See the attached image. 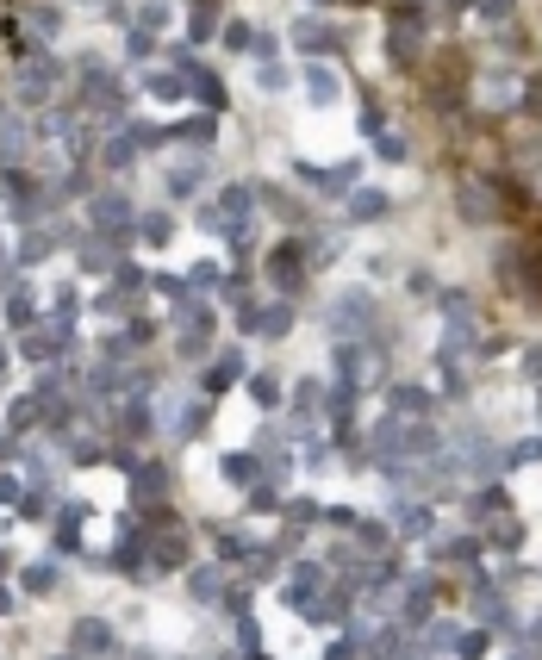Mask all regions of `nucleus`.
I'll return each mask as SVG.
<instances>
[{
	"mask_svg": "<svg viewBox=\"0 0 542 660\" xmlns=\"http://www.w3.org/2000/svg\"><path fill=\"white\" fill-rule=\"evenodd\" d=\"M393 529L399 536H424L431 529V505H393Z\"/></svg>",
	"mask_w": 542,
	"mask_h": 660,
	"instance_id": "nucleus-30",
	"label": "nucleus"
},
{
	"mask_svg": "<svg viewBox=\"0 0 542 660\" xmlns=\"http://www.w3.org/2000/svg\"><path fill=\"white\" fill-rule=\"evenodd\" d=\"M13 498H19V480H13V474H0V505H13Z\"/></svg>",
	"mask_w": 542,
	"mask_h": 660,
	"instance_id": "nucleus-53",
	"label": "nucleus"
},
{
	"mask_svg": "<svg viewBox=\"0 0 542 660\" xmlns=\"http://www.w3.org/2000/svg\"><path fill=\"white\" fill-rule=\"evenodd\" d=\"M387 412L393 417H424L431 412V393H424V386H387Z\"/></svg>",
	"mask_w": 542,
	"mask_h": 660,
	"instance_id": "nucleus-22",
	"label": "nucleus"
},
{
	"mask_svg": "<svg viewBox=\"0 0 542 660\" xmlns=\"http://www.w3.org/2000/svg\"><path fill=\"white\" fill-rule=\"evenodd\" d=\"M218 280H224V268H218V262H200V268L187 275V287H193V293H206V287H218Z\"/></svg>",
	"mask_w": 542,
	"mask_h": 660,
	"instance_id": "nucleus-44",
	"label": "nucleus"
},
{
	"mask_svg": "<svg viewBox=\"0 0 542 660\" xmlns=\"http://www.w3.org/2000/svg\"><path fill=\"white\" fill-rule=\"evenodd\" d=\"M213 206L224 212V237H244V231H250V212H255V187H244V181H231V187L218 194Z\"/></svg>",
	"mask_w": 542,
	"mask_h": 660,
	"instance_id": "nucleus-10",
	"label": "nucleus"
},
{
	"mask_svg": "<svg viewBox=\"0 0 542 660\" xmlns=\"http://www.w3.org/2000/svg\"><path fill=\"white\" fill-rule=\"evenodd\" d=\"M356 542L374 555V549H387V523H374V518H356Z\"/></svg>",
	"mask_w": 542,
	"mask_h": 660,
	"instance_id": "nucleus-38",
	"label": "nucleus"
},
{
	"mask_svg": "<svg viewBox=\"0 0 542 660\" xmlns=\"http://www.w3.org/2000/svg\"><path fill=\"white\" fill-rule=\"evenodd\" d=\"M293 44H299L306 57H330V50H337V32H330L325 19H299V26H293Z\"/></svg>",
	"mask_w": 542,
	"mask_h": 660,
	"instance_id": "nucleus-19",
	"label": "nucleus"
},
{
	"mask_svg": "<svg viewBox=\"0 0 542 660\" xmlns=\"http://www.w3.org/2000/svg\"><path fill=\"white\" fill-rule=\"evenodd\" d=\"M169 131H175L181 143H200V150H206V143L218 138V119L213 112H200V119H187V125H169Z\"/></svg>",
	"mask_w": 542,
	"mask_h": 660,
	"instance_id": "nucleus-31",
	"label": "nucleus"
},
{
	"mask_svg": "<svg viewBox=\"0 0 542 660\" xmlns=\"http://www.w3.org/2000/svg\"><path fill=\"white\" fill-rule=\"evenodd\" d=\"M100 156H107V169H131L138 138H131V131H107V150H100Z\"/></svg>",
	"mask_w": 542,
	"mask_h": 660,
	"instance_id": "nucleus-32",
	"label": "nucleus"
},
{
	"mask_svg": "<svg viewBox=\"0 0 542 660\" xmlns=\"http://www.w3.org/2000/svg\"><path fill=\"white\" fill-rule=\"evenodd\" d=\"M138 237L162 249L169 237H175V218H169V212H138Z\"/></svg>",
	"mask_w": 542,
	"mask_h": 660,
	"instance_id": "nucleus-28",
	"label": "nucleus"
},
{
	"mask_svg": "<svg viewBox=\"0 0 542 660\" xmlns=\"http://www.w3.org/2000/svg\"><path fill=\"white\" fill-rule=\"evenodd\" d=\"M213 26H218V0H193V26H187V37H193V44H206Z\"/></svg>",
	"mask_w": 542,
	"mask_h": 660,
	"instance_id": "nucleus-35",
	"label": "nucleus"
},
{
	"mask_svg": "<svg viewBox=\"0 0 542 660\" xmlns=\"http://www.w3.org/2000/svg\"><path fill=\"white\" fill-rule=\"evenodd\" d=\"M418 32H424V13H418V6H399L393 37H387V57H393V63H412V57H418Z\"/></svg>",
	"mask_w": 542,
	"mask_h": 660,
	"instance_id": "nucleus-12",
	"label": "nucleus"
},
{
	"mask_svg": "<svg viewBox=\"0 0 542 660\" xmlns=\"http://www.w3.org/2000/svg\"><path fill=\"white\" fill-rule=\"evenodd\" d=\"M187 592H193V598H200V604H224V573H218V567H193V573H187Z\"/></svg>",
	"mask_w": 542,
	"mask_h": 660,
	"instance_id": "nucleus-23",
	"label": "nucleus"
},
{
	"mask_svg": "<svg viewBox=\"0 0 542 660\" xmlns=\"http://www.w3.org/2000/svg\"><path fill=\"white\" fill-rule=\"evenodd\" d=\"M162 492H169V474H162L156 461H138V467H131V498H138V505H162Z\"/></svg>",
	"mask_w": 542,
	"mask_h": 660,
	"instance_id": "nucleus-17",
	"label": "nucleus"
},
{
	"mask_svg": "<svg viewBox=\"0 0 542 660\" xmlns=\"http://www.w3.org/2000/svg\"><path fill=\"white\" fill-rule=\"evenodd\" d=\"M26 37H37V44L57 37V6H32V13H26Z\"/></svg>",
	"mask_w": 542,
	"mask_h": 660,
	"instance_id": "nucleus-36",
	"label": "nucleus"
},
{
	"mask_svg": "<svg viewBox=\"0 0 542 660\" xmlns=\"http://www.w3.org/2000/svg\"><path fill=\"white\" fill-rule=\"evenodd\" d=\"M0 293H6V318L26 330V324L37 318V312H32V287H26V275H0Z\"/></svg>",
	"mask_w": 542,
	"mask_h": 660,
	"instance_id": "nucleus-18",
	"label": "nucleus"
},
{
	"mask_svg": "<svg viewBox=\"0 0 542 660\" xmlns=\"http://www.w3.org/2000/svg\"><path fill=\"white\" fill-rule=\"evenodd\" d=\"M537 642H542V617H537Z\"/></svg>",
	"mask_w": 542,
	"mask_h": 660,
	"instance_id": "nucleus-54",
	"label": "nucleus"
},
{
	"mask_svg": "<svg viewBox=\"0 0 542 660\" xmlns=\"http://www.w3.org/2000/svg\"><path fill=\"white\" fill-rule=\"evenodd\" d=\"M268 280H275L281 293H293V287H299V237H293V244H281L275 256H268Z\"/></svg>",
	"mask_w": 542,
	"mask_h": 660,
	"instance_id": "nucleus-20",
	"label": "nucleus"
},
{
	"mask_svg": "<svg viewBox=\"0 0 542 660\" xmlns=\"http://www.w3.org/2000/svg\"><path fill=\"white\" fill-rule=\"evenodd\" d=\"M250 37H255V26H244V19H231V26H224V44H231V50H244V57H250Z\"/></svg>",
	"mask_w": 542,
	"mask_h": 660,
	"instance_id": "nucleus-46",
	"label": "nucleus"
},
{
	"mask_svg": "<svg viewBox=\"0 0 542 660\" xmlns=\"http://www.w3.org/2000/svg\"><path fill=\"white\" fill-rule=\"evenodd\" d=\"M244 381V355H218L213 368H206V393H224V386Z\"/></svg>",
	"mask_w": 542,
	"mask_h": 660,
	"instance_id": "nucleus-27",
	"label": "nucleus"
},
{
	"mask_svg": "<svg viewBox=\"0 0 542 660\" xmlns=\"http://www.w3.org/2000/svg\"><path fill=\"white\" fill-rule=\"evenodd\" d=\"M293 174H299L306 187H318V194H356L361 162H330V169H318V162H293Z\"/></svg>",
	"mask_w": 542,
	"mask_h": 660,
	"instance_id": "nucleus-5",
	"label": "nucleus"
},
{
	"mask_svg": "<svg viewBox=\"0 0 542 660\" xmlns=\"http://www.w3.org/2000/svg\"><path fill=\"white\" fill-rule=\"evenodd\" d=\"M318 399H325V393H318V381H299V393H293V412H299V417L318 412Z\"/></svg>",
	"mask_w": 542,
	"mask_h": 660,
	"instance_id": "nucleus-45",
	"label": "nucleus"
},
{
	"mask_svg": "<svg viewBox=\"0 0 542 660\" xmlns=\"http://www.w3.org/2000/svg\"><path fill=\"white\" fill-rule=\"evenodd\" d=\"M349 218H356V225L387 218V194H380V187H356V194H349Z\"/></svg>",
	"mask_w": 542,
	"mask_h": 660,
	"instance_id": "nucleus-24",
	"label": "nucleus"
},
{
	"mask_svg": "<svg viewBox=\"0 0 542 660\" xmlns=\"http://www.w3.org/2000/svg\"><path fill=\"white\" fill-rule=\"evenodd\" d=\"M306 94H312V106H330L337 100V69L312 63V69H306Z\"/></svg>",
	"mask_w": 542,
	"mask_h": 660,
	"instance_id": "nucleus-29",
	"label": "nucleus"
},
{
	"mask_svg": "<svg viewBox=\"0 0 542 660\" xmlns=\"http://www.w3.org/2000/svg\"><path fill=\"white\" fill-rule=\"evenodd\" d=\"M206 349H213V306L181 299V355L193 361V355H206Z\"/></svg>",
	"mask_w": 542,
	"mask_h": 660,
	"instance_id": "nucleus-8",
	"label": "nucleus"
},
{
	"mask_svg": "<svg viewBox=\"0 0 542 660\" xmlns=\"http://www.w3.org/2000/svg\"><path fill=\"white\" fill-rule=\"evenodd\" d=\"M455 655H462V660H480V655H486V629H468V635H455Z\"/></svg>",
	"mask_w": 542,
	"mask_h": 660,
	"instance_id": "nucleus-43",
	"label": "nucleus"
},
{
	"mask_svg": "<svg viewBox=\"0 0 542 660\" xmlns=\"http://www.w3.org/2000/svg\"><path fill=\"white\" fill-rule=\"evenodd\" d=\"M57 81H63V63L37 50V57H26V63H19V75H13V94H19V100H32V106H44L50 94H57Z\"/></svg>",
	"mask_w": 542,
	"mask_h": 660,
	"instance_id": "nucleus-2",
	"label": "nucleus"
},
{
	"mask_svg": "<svg viewBox=\"0 0 542 660\" xmlns=\"http://www.w3.org/2000/svg\"><path fill=\"white\" fill-rule=\"evenodd\" d=\"M250 511H275V487H268V480H255L250 487Z\"/></svg>",
	"mask_w": 542,
	"mask_h": 660,
	"instance_id": "nucleus-49",
	"label": "nucleus"
},
{
	"mask_svg": "<svg viewBox=\"0 0 542 660\" xmlns=\"http://www.w3.org/2000/svg\"><path fill=\"white\" fill-rule=\"evenodd\" d=\"M206 399H200V393H193V399H181L175 405V417H169V436H200V430H206Z\"/></svg>",
	"mask_w": 542,
	"mask_h": 660,
	"instance_id": "nucleus-21",
	"label": "nucleus"
},
{
	"mask_svg": "<svg viewBox=\"0 0 542 660\" xmlns=\"http://www.w3.org/2000/svg\"><path fill=\"white\" fill-rule=\"evenodd\" d=\"M244 324H250L255 337H287L293 330V306L281 299V306H244Z\"/></svg>",
	"mask_w": 542,
	"mask_h": 660,
	"instance_id": "nucleus-14",
	"label": "nucleus"
},
{
	"mask_svg": "<svg viewBox=\"0 0 542 660\" xmlns=\"http://www.w3.org/2000/svg\"><path fill=\"white\" fill-rule=\"evenodd\" d=\"M144 549H150V567H181L187 560V536H181V523L156 518V529H144Z\"/></svg>",
	"mask_w": 542,
	"mask_h": 660,
	"instance_id": "nucleus-9",
	"label": "nucleus"
},
{
	"mask_svg": "<svg viewBox=\"0 0 542 660\" xmlns=\"http://www.w3.org/2000/svg\"><path fill=\"white\" fill-rule=\"evenodd\" d=\"M37 417H44V405H37V399H19V405H13V430H32Z\"/></svg>",
	"mask_w": 542,
	"mask_h": 660,
	"instance_id": "nucleus-47",
	"label": "nucleus"
},
{
	"mask_svg": "<svg viewBox=\"0 0 542 660\" xmlns=\"http://www.w3.org/2000/svg\"><path fill=\"white\" fill-rule=\"evenodd\" d=\"M480 13H486V19H506V13H511V0H480Z\"/></svg>",
	"mask_w": 542,
	"mask_h": 660,
	"instance_id": "nucleus-52",
	"label": "nucleus"
},
{
	"mask_svg": "<svg viewBox=\"0 0 542 660\" xmlns=\"http://www.w3.org/2000/svg\"><path fill=\"white\" fill-rule=\"evenodd\" d=\"M325 405H330V424H349V417H356V386L343 381V386H337V393L325 399Z\"/></svg>",
	"mask_w": 542,
	"mask_h": 660,
	"instance_id": "nucleus-37",
	"label": "nucleus"
},
{
	"mask_svg": "<svg viewBox=\"0 0 542 660\" xmlns=\"http://www.w3.org/2000/svg\"><path fill=\"white\" fill-rule=\"evenodd\" d=\"M250 660H262V655H250Z\"/></svg>",
	"mask_w": 542,
	"mask_h": 660,
	"instance_id": "nucleus-58",
	"label": "nucleus"
},
{
	"mask_svg": "<svg viewBox=\"0 0 542 660\" xmlns=\"http://www.w3.org/2000/svg\"><path fill=\"white\" fill-rule=\"evenodd\" d=\"M537 412H542V393H537Z\"/></svg>",
	"mask_w": 542,
	"mask_h": 660,
	"instance_id": "nucleus-56",
	"label": "nucleus"
},
{
	"mask_svg": "<svg viewBox=\"0 0 542 660\" xmlns=\"http://www.w3.org/2000/svg\"><path fill=\"white\" fill-rule=\"evenodd\" d=\"M181 94H187V75H181V69L150 75V100H181Z\"/></svg>",
	"mask_w": 542,
	"mask_h": 660,
	"instance_id": "nucleus-34",
	"label": "nucleus"
},
{
	"mask_svg": "<svg viewBox=\"0 0 542 660\" xmlns=\"http://www.w3.org/2000/svg\"><path fill=\"white\" fill-rule=\"evenodd\" d=\"M218 555H231V560L244 555V560H250V542H244V536H218Z\"/></svg>",
	"mask_w": 542,
	"mask_h": 660,
	"instance_id": "nucleus-51",
	"label": "nucleus"
},
{
	"mask_svg": "<svg viewBox=\"0 0 542 660\" xmlns=\"http://www.w3.org/2000/svg\"><path fill=\"white\" fill-rule=\"evenodd\" d=\"M26 125H19V119H13V112H0V162H19V156H26Z\"/></svg>",
	"mask_w": 542,
	"mask_h": 660,
	"instance_id": "nucleus-25",
	"label": "nucleus"
},
{
	"mask_svg": "<svg viewBox=\"0 0 542 660\" xmlns=\"http://www.w3.org/2000/svg\"><path fill=\"white\" fill-rule=\"evenodd\" d=\"M57 249V231L44 237V231H32V237H19V262H37V256H50Z\"/></svg>",
	"mask_w": 542,
	"mask_h": 660,
	"instance_id": "nucleus-39",
	"label": "nucleus"
},
{
	"mask_svg": "<svg viewBox=\"0 0 542 660\" xmlns=\"http://www.w3.org/2000/svg\"><path fill=\"white\" fill-rule=\"evenodd\" d=\"M63 660H81V655H63Z\"/></svg>",
	"mask_w": 542,
	"mask_h": 660,
	"instance_id": "nucleus-57",
	"label": "nucleus"
},
{
	"mask_svg": "<svg viewBox=\"0 0 542 660\" xmlns=\"http://www.w3.org/2000/svg\"><path fill=\"white\" fill-rule=\"evenodd\" d=\"M57 580H63V573H57V560H32V567H26V592H32V598L57 592Z\"/></svg>",
	"mask_w": 542,
	"mask_h": 660,
	"instance_id": "nucleus-33",
	"label": "nucleus"
},
{
	"mask_svg": "<svg viewBox=\"0 0 542 660\" xmlns=\"http://www.w3.org/2000/svg\"><path fill=\"white\" fill-rule=\"evenodd\" d=\"M119 648V635H112V623H100V617H81V623L69 629V655H81V660H100V655H112Z\"/></svg>",
	"mask_w": 542,
	"mask_h": 660,
	"instance_id": "nucleus-11",
	"label": "nucleus"
},
{
	"mask_svg": "<svg viewBox=\"0 0 542 660\" xmlns=\"http://www.w3.org/2000/svg\"><path fill=\"white\" fill-rule=\"evenodd\" d=\"M200 181H206V150H200V156H181L175 169H169V194H175V200H193Z\"/></svg>",
	"mask_w": 542,
	"mask_h": 660,
	"instance_id": "nucleus-16",
	"label": "nucleus"
},
{
	"mask_svg": "<svg viewBox=\"0 0 542 660\" xmlns=\"http://www.w3.org/2000/svg\"><path fill=\"white\" fill-rule=\"evenodd\" d=\"M0 455H6V436H0Z\"/></svg>",
	"mask_w": 542,
	"mask_h": 660,
	"instance_id": "nucleus-55",
	"label": "nucleus"
},
{
	"mask_svg": "<svg viewBox=\"0 0 542 660\" xmlns=\"http://www.w3.org/2000/svg\"><path fill=\"white\" fill-rule=\"evenodd\" d=\"M0 194L13 200L19 218H37V212H44V194H37V181L26 169H0Z\"/></svg>",
	"mask_w": 542,
	"mask_h": 660,
	"instance_id": "nucleus-13",
	"label": "nucleus"
},
{
	"mask_svg": "<svg viewBox=\"0 0 542 660\" xmlns=\"http://www.w3.org/2000/svg\"><path fill=\"white\" fill-rule=\"evenodd\" d=\"M462 212H468L474 225H480V218H493V200H486L480 187H462Z\"/></svg>",
	"mask_w": 542,
	"mask_h": 660,
	"instance_id": "nucleus-41",
	"label": "nucleus"
},
{
	"mask_svg": "<svg viewBox=\"0 0 542 660\" xmlns=\"http://www.w3.org/2000/svg\"><path fill=\"white\" fill-rule=\"evenodd\" d=\"M368 324H374V299H368V293H356V299H337V306H330V330H337V343H356V337H368Z\"/></svg>",
	"mask_w": 542,
	"mask_h": 660,
	"instance_id": "nucleus-7",
	"label": "nucleus"
},
{
	"mask_svg": "<svg viewBox=\"0 0 542 660\" xmlns=\"http://www.w3.org/2000/svg\"><path fill=\"white\" fill-rule=\"evenodd\" d=\"M486 542H493V549H517V542H524V529H517V523H493V529H486Z\"/></svg>",
	"mask_w": 542,
	"mask_h": 660,
	"instance_id": "nucleus-42",
	"label": "nucleus"
},
{
	"mask_svg": "<svg viewBox=\"0 0 542 660\" xmlns=\"http://www.w3.org/2000/svg\"><path fill=\"white\" fill-rule=\"evenodd\" d=\"M318 518H325V511H318L312 498H293L287 505V523H318Z\"/></svg>",
	"mask_w": 542,
	"mask_h": 660,
	"instance_id": "nucleus-48",
	"label": "nucleus"
},
{
	"mask_svg": "<svg viewBox=\"0 0 542 660\" xmlns=\"http://www.w3.org/2000/svg\"><path fill=\"white\" fill-rule=\"evenodd\" d=\"M250 393H255V405H281V381L275 374H250Z\"/></svg>",
	"mask_w": 542,
	"mask_h": 660,
	"instance_id": "nucleus-40",
	"label": "nucleus"
},
{
	"mask_svg": "<svg viewBox=\"0 0 542 660\" xmlns=\"http://www.w3.org/2000/svg\"><path fill=\"white\" fill-rule=\"evenodd\" d=\"M431 449H436V430L424 417H393L387 412V424L374 430V461H387V467L412 461V455H431Z\"/></svg>",
	"mask_w": 542,
	"mask_h": 660,
	"instance_id": "nucleus-1",
	"label": "nucleus"
},
{
	"mask_svg": "<svg viewBox=\"0 0 542 660\" xmlns=\"http://www.w3.org/2000/svg\"><path fill=\"white\" fill-rule=\"evenodd\" d=\"M325 660H361V642H356V635H349V642H330Z\"/></svg>",
	"mask_w": 542,
	"mask_h": 660,
	"instance_id": "nucleus-50",
	"label": "nucleus"
},
{
	"mask_svg": "<svg viewBox=\"0 0 542 660\" xmlns=\"http://www.w3.org/2000/svg\"><path fill=\"white\" fill-rule=\"evenodd\" d=\"M181 75H187V94L218 119V112H224V75H213V69H181Z\"/></svg>",
	"mask_w": 542,
	"mask_h": 660,
	"instance_id": "nucleus-15",
	"label": "nucleus"
},
{
	"mask_svg": "<svg viewBox=\"0 0 542 660\" xmlns=\"http://www.w3.org/2000/svg\"><path fill=\"white\" fill-rule=\"evenodd\" d=\"M380 368H387V361H380V349H368L361 337H356V343H337V374H343V381L374 386V381H380Z\"/></svg>",
	"mask_w": 542,
	"mask_h": 660,
	"instance_id": "nucleus-4",
	"label": "nucleus"
},
{
	"mask_svg": "<svg viewBox=\"0 0 542 660\" xmlns=\"http://www.w3.org/2000/svg\"><path fill=\"white\" fill-rule=\"evenodd\" d=\"M88 218H94V231H100L107 244H125V237L138 231V212H131V200H125V194H94Z\"/></svg>",
	"mask_w": 542,
	"mask_h": 660,
	"instance_id": "nucleus-3",
	"label": "nucleus"
},
{
	"mask_svg": "<svg viewBox=\"0 0 542 660\" xmlns=\"http://www.w3.org/2000/svg\"><path fill=\"white\" fill-rule=\"evenodd\" d=\"M325 567H318V560H299V567H293L287 573V586H281V598H287L293 611H312V604H318V598H325Z\"/></svg>",
	"mask_w": 542,
	"mask_h": 660,
	"instance_id": "nucleus-6",
	"label": "nucleus"
},
{
	"mask_svg": "<svg viewBox=\"0 0 542 660\" xmlns=\"http://www.w3.org/2000/svg\"><path fill=\"white\" fill-rule=\"evenodd\" d=\"M224 480L250 492L255 480H268V474H262V461H255V455H224Z\"/></svg>",
	"mask_w": 542,
	"mask_h": 660,
	"instance_id": "nucleus-26",
	"label": "nucleus"
}]
</instances>
